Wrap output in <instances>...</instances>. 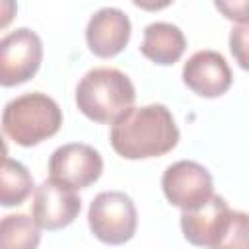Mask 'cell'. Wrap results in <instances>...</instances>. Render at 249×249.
Masks as SVG:
<instances>
[{
    "mask_svg": "<svg viewBox=\"0 0 249 249\" xmlns=\"http://www.w3.org/2000/svg\"><path fill=\"white\" fill-rule=\"evenodd\" d=\"M134 86L117 68H93L76 88L78 109L91 121L109 124L126 113L134 103Z\"/></svg>",
    "mask_w": 249,
    "mask_h": 249,
    "instance_id": "obj_2",
    "label": "cell"
},
{
    "mask_svg": "<svg viewBox=\"0 0 249 249\" xmlns=\"http://www.w3.org/2000/svg\"><path fill=\"white\" fill-rule=\"evenodd\" d=\"M161 189L169 204L185 210L204 204L214 195V181L204 165L181 160L163 171Z\"/></svg>",
    "mask_w": 249,
    "mask_h": 249,
    "instance_id": "obj_6",
    "label": "cell"
},
{
    "mask_svg": "<svg viewBox=\"0 0 249 249\" xmlns=\"http://www.w3.org/2000/svg\"><path fill=\"white\" fill-rule=\"evenodd\" d=\"M185 86L200 97H220L231 86V70L216 51H198L183 66Z\"/></svg>",
    "mask_w": 249,
    "mask_h": 249,
    "instance_id": "obj_10",
    "label": "cell"
},
{
    "mask_svg": "<svg viewBox=\"0 0 249 249\" xmlns=\"http://www.w3.org/2000/svg\"><path fill=\"white\" fill-rule=\"evenodd\" d=\"M103 160L97 150L88 144L72 142L56 148L49 160V173L53 179L70 185L72 189H86L99 179Z\"/></svg>",
    "mask_w": 249,
    "mask_h": 249,
    "instance_id": "obj_8",
    "label": "cell"
},
{
    "mask_svg": "<svg viewBox=\"0 0 249 249\" xmlns=\"http://www.w3.org/2000/svg\"><path fill=\"white\" fill-rule=\"evenodd\" d=\"M173 0H132L134 6L146 10V12H158V10H163L171 4Z\"/></svg>",
    "mask_w": 249,
    "mask_h": 249,
    "instance_id": "obj_18",
    "label": "cell"
},
{
    "mask_svg": "<svg viewBox=\"0 0 249 249\" xmlns=\"http://www.w3.org/2000/svg\"><path fill=\"white\" fill-rule=\"evenodd\" d=\"M33 191V177L27 167L16 160L4 158L0 173V202L2 206H19Z\"/></svg>",
    "mask_w": 249,
    "mask_h": 249,
    "instance_id": "obj_13",
    "label": "cell"
},
{
    "mask_svg": "<svg viewBox=\"0 0 249 249\" xmlns=\"http://www.w3.org/2000/svg\"><path fill=\"white\" fill-rule=\"evenodd\" d=\"M222 247L249 249V214L239 212V210L230 212V220L226 224L224 235L218 241L216 249H222Z\"/></svg>",
    "mask_w": 249,
    "mask_h": 249,
    "instance_id": "obj_15",
    "label": "cell"
},
{
    "mask_svg": "<svg viewBox=\"0 0 249 249\" xmlns=\"http://www.w3.org/2000/svg\"><path fill=\"white\" fill-rule=\"evenodd\" d=\"M218 12L231 21H247L249 19V0H214Z\"/></svg>",
    "mask_w": 249,
    "mask_h": 249,
    "instance_id": "obj_17",
    "label": "cell"
},
{
    "mask_svg": "<svg viewBox=\"0 0 249 249\" xmlns=\"http://www.w3.org/2000/svg\"><path fill=\"white\" fill-rule=\"evenodd\" d=\"M185 47H187V39L177 25L167 21H156L144 29L140 51L152 62L167 66L181 58Z\"/></svg>",
    "mask_w": 249,
    "mask_h": 249,
    "instance_id": "obj_12",
    "label": "cell"
},
{
    "mask_svg": "<svg viewBox=\"0 0 249 249\" xmlns=\"http://www.w3.org/2000/svg\"><path fill=\"white\" fill-rule=\"evenodd\" d=\"M88 224L99 241L121 245L136 231V206L132 198L121 191L99 193L89 204Z\"/></svg>",
    "mask_w": 249,
    "mask_h": 249,
    "instance_id": "obj_4",
    "label": "cell"
},
{
    "mask_svg": "<svg viewBox=\"0 0 249 249\" xmlns=\"http://www.w3.org/2000/svg\"><path fill=\"white\" fill-rule=\"evenodd\" d=\"M43 60V43L39 35L27 27L8 33L0 41V82L2 86H18L33 78Z\"/></svg>",
    "mask_w": 249,
    "mask_h": 249,
    "instance_id": "obj_5",
    "label": "cell"
},
{
    "mask_svg": "<svg viewBox=\"0 0 249 249\" xmlns=\"http://www.w3.org/2000/svg\"><path fill=\"white\" fill-rule=\"evenodd\" d=\"M230 206L224 196L212 195L204 204L181 212V230L189 243L198 247H218L230 220Z\"/></svg>",
    "mask_w": 249,
    "mask_h": 249,
    "instance_id": "obj_9",
    "label": "cell"
},
{
    "mask_svg": "<svg viewBox=\"0 0 249 249\" xmlns=\"http://www.w3.org/2000/svg\"><path fill=\"white\" fill-rule=\"evenodd\" d=\"M230 51L235 62L243 70H249V19L233 25L230 33Z\"/></svg>",
    "mask_w": 249,
    "mask_h": 249,
    "instance_id": "obj_16",
    "label": "cell"
},
{
    "mask_svg": "<svg viewBox=\"0 0 249 249\" xmlns=\"http://www.w3.org/2000/svg\"><path fill=\"white\" fill-rule=\"evenodd\" d=\"M35 218L27 214H8L0 224V245L16 249H33L39 245L41 233Z\"/></svg>",
    "mask_w": 249,
    "mask_h": 249,
    "instance_id": "obj_14",
    "label": "cell"
},
{
    "mask_svg": "<svg viewBox=\"0 0 249 249\" xmlns=\"http://www.w3.org/2000/svg\"><path fill=\"white\" fill-rule=\"evenodd\" d=\"M179 142V128L165 105L130 107L111 126V146L126 160L158 158Z\"/></svg>",
    "mask_w": 249,
    "mask_h": 249,
    "instance_id": "obj_1",
    "label": "cell"
},
{
    "mask_svg": "<svg viewBox=\"0 0 249 249\" xmlns=\"http://www.w3.org/2000/svg\"><path fill=\"white\" fill-rule=\"evenodd\" d=\"M82 198L66 183L49 179L33 193V218L41 230L54 231L70 226L80 214Z\"/></svg>",
    "mask_w": 249,
    "mask_h": 249,
    "instance_id": "obj_7",
    "label": "cell"
},
{
    "mask_svg": "<svg viewBox=\"0 0 249 249\" xmlns=\"http://www.w3.org/2000/svg\"><path fill=\"white\" fill-rule=\"evenodd\" d=\"M62 124V111L56 101L45 93H23L6 103L2 128L8 138L23 148L54 136Z\"/></svg>",
    "mask_w": 249,
    "mask_h": 249,
    "instance_id": "obj_3",
    "label": "cell"
},
{
    "mask_svg": "<svg viewBox=\"0 0 249 249\" xmlns=\"http://www.w3.org/2000/svg\"><path fill=\"white\" fill-rule=\"evenodd\" d=\"M128 39H130V19L119 8L97 10L86 27L88 47L99 58L117 56L128 45Z\"/></svg>",
    "mask_w": 249,
    "mask_h": 249,
    "instance_id": "obj_11",
    "label": "cell"
}]
</instances>
